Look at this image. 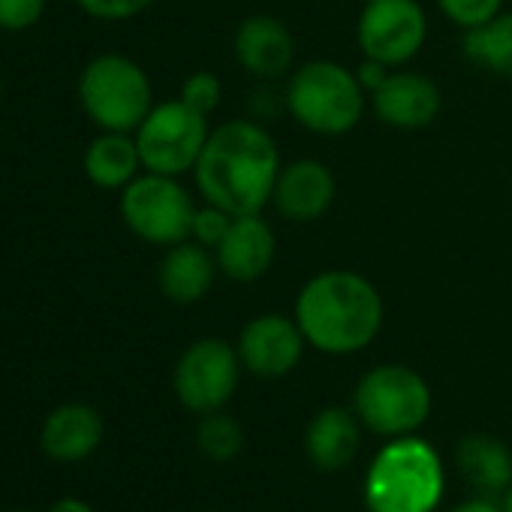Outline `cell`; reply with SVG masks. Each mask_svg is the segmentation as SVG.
I'll return each mask as SVG.
<instances>
[{
	"instance_id": "33",
	"label": "cell",
	"mask_w": 512,
	"mask_h": 512,
	"mask_svg": "<svg viewBox=\"0 0 512 512\" xmlns=\"http://www.w3.org/2000/svg\"><path fill=\"white\" fill-rule=\"evenodd\" d=\"M10 512H31V509H10Z\"/></svg>"
},
{
	"instance_id": "12",
	"label": "cell",
	"mask_w": 512,
	"mask_h": 512,
	"mask_svg": "<svg viewBox=\"0 0 512 512\" xmlns=\"http://www.w3.org/2000/svg\"><path fill=\"white\" fill-rule=\"evenodd\" d=\"M235 64L260 82H275L293 73L296 64V37L287 22L275 16H247L232 34Z\"/></svg>"
},
{
	"instance_id": "6",
	"label": "cell",
	"mask_w": 512,
	"mask_h": 512,
	"mask_svg": "<svg viewBox=\"0 0 512 512\" xmlns=\"http://www.w3.org/2000/svg\"><path fill=\"white\" fill-rule=\"evenodd\" d=\"M434 398L428 380L401 362L374 365L365 371L353 389V410L365 431L380 437L416 434L431 416Z\"/></svg>"
},
{
	"instance_id": "24",
	"label": "cell",
	"mask_w": 512,
	"mask_h": 512,
	"mask_svg": "<svg viewBox=\"0 0 512 512\" xmlns=\"http://www.w3.org/2000/svg\"><path fill=\"white\" fill-rule=\"evenodd\" d=\"M178 97H181L190 109H196L199 115L211 118L214 109L220 106L223 85H220L217 73H211V70H196V73H190V76L181 82Z\"/></svg>"
},
{
	"instance_id": "2",
	"label": "cell",
	"mask_w": 512,
	"mask_h": 512,
	"mask_svg": "<svg viewBox=\"0 0 512 512\" xmlns=\"http://www.w3.org/2000/svg\"><path fill=\"white\" fill-rule=\"evenodd\" d=\"M293 317L308 347L326 356H353L380 335L386 305L362 272L323 269L299 290Z\"/></svg>"
},
{
	"instance_id": "16",
	"label": "cell",
	"mask_w": 512,
	"mask_h": 512,
	"mask_svg": "<svg viewBox=\"0 0 512 512\" xmlns=\"http://www.w3.org/2000/svg\"><path fill=\"white\" fill-rule=\"evenodd\" d=\"M106 437V422L97 407L85 401L58 404L40 425V449L61 464L91 458Z\"/></svg>"
},
{
	"instance_id": "30",
	"label": "cell",
	"mask_w": 512,
	"mask_h": 512,
	"mask_svg": "<svg viewBox=\"0 0 512 512\" xmlns=\"http://www.w3.org/2000/svg\"><path fill=\"white\" fill-rule=\"evenodd\" d=\"M49 512H94V506L82 497H61L49 506Z\"/></svg>"
},
{
	"instance_id": "25",
	"label": "cell",
	"mask_w": 512,
	"mask_h": 512,
	"mask_svg": "<svg viewBox=\"0 0 512 512\" xmlns=\"http://www.w3.org/2000/svg\"><path fill=\"white\" fill-rule=\"evenodd\" d=\"M73 4L97 22H130L148 13L157 0H73Z\"/></svg>"
},
{
	"instance_id": "27",
	"label": "cell",
	"mask_w": 512,
	"mask_h": 512,
	"mask_svg": "<svg viewBox=\"0 0 512 512\" xmlns=\"http://www.w3.org/2000/svg\"><path fill=\"white\" fill-rule=\"evenodd\" d=\"M229 223H232V214H229V211H223V208H217V205H211V202H202V205H196L190 238L199 241L202 247L214 250V247L223 241Z\"/></svg>"
},
{
	"instance_id": "15",
	"label": "cell",
	"mask_w": 512,
	"mask_h": 512,
	"mask_svg": "<svg viewBox=\"0 0 512 512\" xmlns=\"http://www.w3.org/2000/svg\"><path fill=\"white\" fill-rule=\"evenodd\" d=\"M278 253V238L263 214L232 217L223 241L214 247V260L223 278L235 284H253L272 272Z\"/></svg>"
},
{
	"instance_id": "18",
	"label": "cell",
	"mask_w": 512,
	"mask_h": 512,
	"mask_svg": "<svg viewBox=\"0 0 512 512\" xmlns=\"http://www.w3.org/2000/svg\"><path fill=\"white\" fill-rule=\"evenodd\" d=\"M362 419L347 407H323L305 428L308 464L320 473L344 470L362 449Z\"/></svg>"
},
{
	"instance_id": "10",
	"label": "cell",
	"mask_w": 512,
	"mask_h": 512,
	"mask_svg": "<svg viewBox=\"0 0 512 512\" xmlns=\"http://www.w3.org/2000/svg\"><path fill=\"white\" fill-rule=\"evenodd\" d=\"M428 40V16L416 0H371L356 22L362 58H374L392 70L410 64Z\"/></svg>"
},
{
	"instance_id": "8",
	"label": "cell",
	"mask_w": 512,
	"mask_h": 512,
	"mask_svg": "<svg viewBox=\"0 0 512 512\" xmlns=\"http://www.w3.org/2000/svg\"><path fill=\"white\" fill-rule=\"evenodd\" d=\"M208 133V118L190 109L181 97H175L154 103L148 118L136 127L133 139L145 172L181 178L196 169Z\"/></svg>"
},
{
	"instance_id": "11",
	"label": "cell",
	"mask_w": 512,
	"mask_h": 512,
	"mask_svg": "<svg viewBox=\"0 0 512 512\" xmlns=\"http://www.w3.org/2000/svg\"><path fill=\"white\" fill-rule=\"evenodd\" d=\"M305 335L296 323V317L287 314H256L247 320L238 332L235 350L247 374L260 380H278L287 377L305 356Z\"/></svg>"
},
{
	"instance_id": "9",
	"label": "cell",
	"mask_w": 512,
	"mask_h": 512,
	"mask_svg": "<svg viewBox=\"0 0 512 512\" xmlns=\"http://www.w3.org/2000/svg\"><path fill=\"white\" fill-rule=\"evenodd\" d=\"M238 350L223 338H199L178 356L172 368V392L184 410L202 416L223 410L241 383Z\"/></svg>"
},
{
	"instance_id": "7",
	"label": "cell",
	"mask_w": 512,
	"mask_h": 512,
	"mask_svg": "<svg viewBox=\"0 0 512 512\" xmlns=\"http://www.w3.org/2000/svg\"><path fill=\"white\" fill-rule=\"evenodd\" d=\"M118 211L124 226L139 241L172 247L190 238L196 202L178 178L142 172L121 190Z\"/></svg>"
},
{
	"instance_id": "13",
	"label": "cell",
	"mask_w": 512,
	"mask_h": 512,
	"mask_svg": "<svg viewBox=\"0 0 512 512\" xmlns=\"http://www.w3.org/2000/svg\"><path fill=\"white\" fill-rule=\"evenodd\" d=\"M440 109L443 94L437 82L416 70H392L389 79L371 94V112L377 115V121L404 133L431 127Z\"/></svg>"
},
{
	"instance_id": "28",
	"label": "cell",
	"mask_w": 512,
	"mask_h": 512,
	"mask_svg": "<svg viewBox=\"0 0 512 512\" xmlns=\"http://www.w3.org/2000/svg\"><path fill=\"white\" fill-rule=\"evenodd\" d=\"M389 73H392V67H386V64H380L374 58H362V64L356 67V76H359L362 88L368 91V97L389 79Z\"/></svg>"
},
{
	"instance_id": "23",
	"label": "cell",
	"mask_w": 512,
	"mask_h": 512,
	"mask_svg": "<svg viewBox=\"0 0 512 512\" xmlns=\"http://www.w3.org/2000/svg\"><path fill=\"white\" fill-rule=\"evenodd\" d=\"M506 0H437L440 13L461 31H473L488 25L494 16L503 13Z\"/></svg>"
},
{
	"instance_id": "22",
	"label": "cell",
	"mask_w": 512,
	"mask_h": 512,
	"mask_svg": "<svg viewBox=\"0 0 512 512\" xmlns=\"http://www.w3.org/2000/svg\"><path fill=\"white\" fill-rule=\"evenodd\" d=\"M196 449L208 458V461H232L241 449H244V428L241 422L226 413V410H211L202 413L193 431Z\"/></svg>"
},
{
	"instance_id": "4",
	"label": "cell",
	"mask_w": 512,
	"mask_h": 512,
	"mask_svg": "<svg viewBox=\"0 0 512 512\" xmlns=\"http://www.w3.org/2000/svg\"><path fill=\"white\" fill-rule=\"evenodd\" d=\"M284 106L308 133L347 136L362 124L371 97L356 70H347L338 61H308L287 79Z\"/></svg>"
},
{
	"instance_id": "19",
	"label": "cell",
	"mask_w": 512,
	"mask_h": 512,
	"mask_svg": "<svg viewBox=\"0 0 512 512\" xmlns=\"http://www.w3.org/2000/svg\"><path fill=\"white\" fill-rule=\"evenodd\" d=\"M455 461L467 485L482 497H503L512 485V449L494 434H467L455 446Z\"/></svg>"
},
{
	"instance_id": "21",
	"label": "cell",
	"mask_w": 512,
	"mask_h": 512,
	"mask_svg": "<svg viewBox=\"0 0 512 512\" xmlns=\"http://www.w3.org/2000/svg\"><path fill=\"white\" fill-rule=\"evenodd\" d=\"M464 58L500 79H512V10H503L488 25L464 31Z\"/></svg>"
},
{
	"instance_id": "31",
	"label": "cell",
	"mask_w": 512,
	"mask_h": 512,
	"mask_svg": "<svg viewBox=\"0 0 512 512\" xmlns=\"http://www.w3.org/2000/svg\"><path fill=\"white\" fill-rule=\"evenodd\" d=\"M500 506H503V512H512V485H509V491L500 497Z\"/></svg>"
},
{
	"instance_id": "14",
	"label": "cell",
	"mask_w": 512,
	"mask_h": 512,
	"mask_svg": "<svg viewBox=\"0 0 512 512\" xmlns=\"http://www.w3.org/2000/svg\"><path fill=\"white\" fill-rule=\"evenodd\" d=\"M338 196V178L335 172L314 157H302L293 163H284L272 190L275 211L290 223H317L329 214Z\"/></svg>"
},
{
	"instance_id": "29",
	"label": "cell",
	"mask_w": 512,
	"mask_h": 512,
	"mask_svg": "<svg viewBox=\"0 0 512 512\" xmlns=\"http://www.w3.org/2000/svg\"><path fill=\"white\" fill-rule=\"evenodd\" d=\"M449 512H503V506H500L497 497H482V494H476V497H470V500L455 503Z\"/></svg>"
},
{
	"instance_id": "34",
	"label": "cell",
	"mask_w": 512,
	"mask_h": 512,
	"mask_svg": "<svg viewBox=\"0 0 512 512\" xmlns=\"http://www.w3.org/2000/svg\"><path fill=\"white\" fill-rule=\"evenodd\" d=\"M365 4H371V0H362V7H365Z\"/></svg>"
},
{
	"instance_id": "26",
	"label": "cell",
	"mask_w": 512,
	"mask_h": 512,
	"mask_svg": "<svg viewBox=\"0 0 512 512\" xmlns=\"http://www.w3.org/2000/svg\"><path fill=\"white\" fill-rule=\"evenodd\" d=\"M46 16V0H0V31L25 34Z\"/></svg>"
},
{
	"instance_id": "32",
	"label": "cell",
	"mask_w": 512,
	"mask_h": 512,
	"mask_svg": "<svg viewBox=\"0 0 512 512\" xmlns=\"http://www.w3.org/2000/svg\"><path fill=\"white\" fill-rule=\"evenodd\" d=\"M0 100H4V79H0Z\"/></svg>"
},
{
	"instance_id": "3",
	"label": "cell",
	"mask_w": 512,
	"mask_h": 512,
	"mask_svg": "<svg viewBox=\"0 0 512 512\" xmlns=\"http://www.w3.org/2000/svg\"><path fill=\"white\" fill-rule=\"evenodd\" d=\"M446 491V470L437 449L416 437H392L362 482L368 512H434Z\"/></svg>"
},
{
	"instance_id": "1",
	"label": "cell",
	"mask_w": 512,
	"mask_h": 512,
	"mask_svg": "<svg viewBox=\"0 0 512 512\" xmlns=\"http://www.w3.org/2000/svg\"><path fill=\"white\" fill-rule=\"evenodd\" d=\"M281 166L278 142L263 124L232 118L211 127L193 178L202 202H211L232 217L263 214L266 205H272Z\"/></svg>"
},
{
	"instance_id": "5",
	"label": "cell",
	"mask_w": 512,
	"mask_h": 512,
	"mask_svg": "<svg viewBox=\"0 0 512 512\" xmlns=\"http://www.w3.org/2000/svg\"><path fill=\"white\" fill-rule=\"evenodd\" d=\"M82 112L97 130L136 133L154 109V88L142 64L121 52L94 55L76 82Z\"/></svg>"
},
{
	"instance_id": "17",
	"label": "cell",
	"mask_w": 512,
	"mask_h": 512,
	"mask_svg": "<svg viewBox=\"0 0 512 512\" xmlns=\"http://www.w3.org/2000/svg\"><path fill=\"white\" fill-rule=\"evenodd\" d=\"M217 275L220 269L214 260V250L187 238L181 244L166 247L163 260L157 266V287L163 299L175 305H196L211 293Z\"/></svg>"
},
{
	"instance_id": "20",
	"label": "cell",
	"mask_w": 512,
	"mask_h": 512,
	"mask_svg": "<svg viewBox=\"0 0 512 512\" xmlns=\"http://www.w3.org/2000/svg\"><path fill=\"white\" fill-rule=\"evenodd\" d=\"M82 169L94 187L118 190V193L133 178H139L145 172L133 133H106V130H100L88 142L85 157H82Z\"/></svg>"
}]
</instances>
